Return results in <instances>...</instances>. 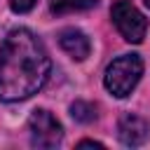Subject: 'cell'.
I'll return each mask as SVG.
<instances>
[{
  "label": "cell",
  "instance_id": "cell-1",
  "mask_svg": "<svg viewBox=\"0 0 150 150\" xmlns=\"http://www.w3.org/2000/svg\"><path fill=\"white\" fill-rule=\"evenodd\" d=\"M52 70L45 45L28 28L7 33L0 47V101H23L38 94Z\"/></svg>",
  "mask_w": 150,
  "mask_h": 150
},
{
  "label": "cell",
  "instance_id": "cell-2",
  "mask_svg": "<svg viewBox=\"0 0 150 150\" xmlns=\"http://www.w3.org/2000/svg\"><path fill=\"white\" fill-rule=\"evenodd\" d=\"M143 75V61L138 54H122L120 59H115L108 68H105V89L117 96V98H124L134 91V87L138 84Z\"/></svg>",
  "mask_w": 150,
  "mask_h": 150
},
{
  "label": "cell",
  "instance_id": "cell-3",
  "mask_svg": "<svg viewBox=\"0 0 150 150\" xmlns=\"http://www.w3.org/2000/svg\"><path fill=\"white\" fill-rule=\"evenodd\" d=\"M28 131H30V143L35 148H56L63 138V127L61 122L45 108H38L28 117Z\"/></svg>",
  "mask_w": 150,
  "mask_h": 150
},
{
  "label": "cell",
  "instance_id": "cell-4",
  "mask_svg": "<svg viewBox=\"0 0 150 150\" xmlns=\"http://www.w3.org/2000/svg\"><path fill=\"white\" fill-rule=\"evenodd\" d=\"M110 16H112V23L117 26V30L122 33V38L127 42H141L145 38V30H148V21L145 16L129 2V0H117L110 9Z\"/></svg>",
  "mask_w": 150,
  "mask_h": 150
},
{
  "label": "cell",
  "instance_id": "cell-5",
  "mask_svg": "<svg viewBox=\"0 0 150 150\" xmlns=\"http://www.w3.org/2000/svg\"><path fill=\"white\" fill-rule=\"evenodd\" d=\"M150 134V124L141 117V115H134V112H127L120 117L117 122V136L124 145L129 148H136V145H143L145 138Z\"/></svg>",
  "mask_w": 150,
  "mask_h": 150
},
{
  "label": "cell",
  "instance_id": "cell-6",
  "mask_svg": "<svg viewBox=\"0 0 150 150\" xmlns=\"http://www.w3.org/2000/svg\"><path fill=\"white\" fill-rule=\"evenodd\" d=\"M59 45H61V49H63L70 59H75V61H84V59L89 56V52H91L89 38H87L82 30H77V28H63V30L59 33Z\"/></svg>",
  "mask_w": 150,
  "mask_h": 150
},
{
  "label": "cell",
  "instance_id": "cell-7",
  "mask_svg": "<svg viewBox=\"0 0 150 150\" xmlns=\"http://www.w3.org/2000/svg\"><path fill=\"white\" fill-rule=\"evenodd\" d=\"M96 0H49L52 12L56 14H66V12H80V9H89L94 7Z\"/></svg>",
  "mask_w": 150,
  "mask_h": 150
},
{
  "label": "cell",
  "instance_id": "cell-8",
  "mask_svg": "<svg viewBox=\"0 0 150 150\" xmlns=\"http://www.w3.org/2000/svg\"><path fill=\"white\" fill-rule=\"evenodd\" d=\"M70 115H73L75 122L89 124V122L96 120V108H94L91 103H87V101H75V103L70 105Z\"/></svg>",
  "mask_w": 150,
  "mask_h": 150
},
{
  "label": "cell",
  "instance_id": "cell-9",
  "mask_svg": "<svg viewBox=\"0 0 150 150\" xmlns=\"http://www.w3.org/2000/svg\"><path fill=\"white\" fill-rule=\"evenodd\" d=\"M9 5H12V9H14V12H19V14H23V12H28V9H33V5H35V0H9Z\"/></svg>",
  "mask_w": 150,
  "mask_h": 150
},
{
  "label": "cell",
  "instance_id": "cell-10",
  "mask_svg": "<svg viewBox=\"0 0 150 150\" xmlns=\"http://www.w3.org/2000/svg\"><path fill=\"white\" fill-rule=\"evenodd\" d=\"M77 148H103V143H98V141H80Z\"/></svg>",
  "mask_w": 150,
  "mask_h": 150
},
{
  "label": "cell",
  "instance_id": "cell-11",
  "mask_svg": "<svg viewBox=\"0 0 150 150\" xmlns=\"http://www.w3.org/2000/svg\"><path fill=\"white\" fill-rule=\"evenodd\" d=\"M143 2H145V5H148V7H150V0H143Z\"/></svg>",
  "mask_w": 150,
  "mask_h": 150
}]
</instances>
